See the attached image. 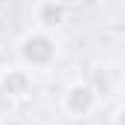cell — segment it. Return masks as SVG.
<instances>
[{
    "mask_svg": "<svg viewBox=\"0 0 125 125\" xmlns=\"http://www.w3.org/2000/svg\"><path fill=\"white\" fill-rule=\"evenodd\" d=\"M23 55H26V61H32V64H47L55 55V47H52V41H50L47 35H32V38L23 41Z\"/></svg>",
    "mask_w": 125,
    "mask_h": 125,
    "instance_id": "6da1fadb",
    "label": "cell"
},
{
    "mask_svg": "<svg viewBox=\"0 0 125 125\" xmlns=\"http://www.w3.org/2000/svg\"><path fill=\"white\" fill-rule=\"evenodd\" d=\"M93 102H96V93L90 90V87H73L70 90V96H67V108L73 111V114H79V116H84L90 108H93Z\"/></svg>",
    "mask_w": 125,
    "mask_h": 125,
    "instance_id": "7a4b0ae2",
    "label": "cell"
},
{
    "mask_svg": "<svg viewBox=\"0 0 125 125\" xmlns=\"http://www.w3.org/2000/svg\"><path fill=\"white\" fill-rule=\"evenodd\" d=\"M61 18H64V9L55 6V3H47V6L41 9V23H44V26H58Z\"/></svg>",
    "mask_w": 125,
    "mask_h": 125,
    "instance_id": "3957f363",
    "label": "cell"
},
{
    "mask_svg": "<svg viewBox=\"0 0 125 125\" xmlns=\"http://www.w3.org/2000/svg\"><path fill=\"white\" fill-rule=\"evenodd\" d=\"M23 87H26V76H21V73H12V79L3 82V90L6 93H21Z\"/></svg>",
    "mask_w": 125,
    "mask_h": 125,
    "instance_id": "277c9868",
    "label": "cell"
},
{
    "mask_svg": "<svg viewBox=\"0 0 125 125\" xmlns=\"http://www.w3.org/2000/svg\"><path fill=\"white\" fill-rule=\"evenodd\" d=\"M119 125H125V108L119 111Z\"/></svg>",
    "mask_w": 125,
    "mask_h": 125,
    "instance_id": "5b68a950",
    "label": "cell"
}]
</instances>
